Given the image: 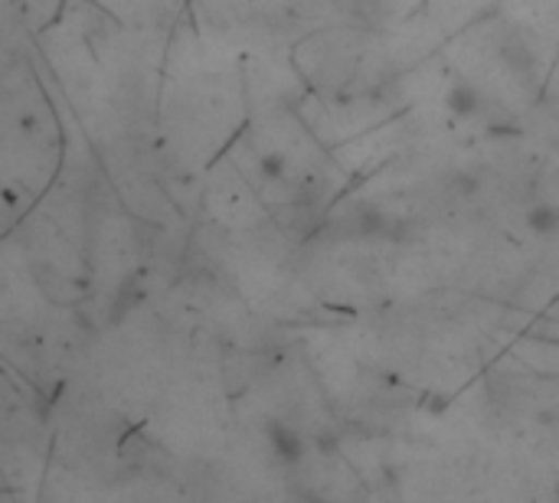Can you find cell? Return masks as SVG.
Wrapping results in <instances>:
<instances>
[{
    "label": "cell",
    "instance_id": "obj_1",
    "mask_svg": "<svg viewBox=\"0 0 559 503\" xmlns=\"http://www.w3.org/2000/svg\"><path fill=\"white\" fill-rule=\"evenodd\" d=\"M337 232L344 239H373V236H383L390 232V216L377 206V203H367V200H357L344 209V216L337 219Z\"/></svg>",
    "mask_w": 559,
    "mask_h": 503
},
{
    "label": "cell",
    "instance_id": "obj_2",
    "mask_svg": "<svg viewBox=\"0 0 559 503\" xmlns=\"http://www.w3.org/2000/svg\"><path fill=\"white\" fill-rule=\"evenodd\" d=\"M265 442H269V452L278 465L285 468H295L301 458H305V439L298 435V429L292 422H282V419H269L265 422Z\"/></svg>",
    "mask_w": 559,
    "mask_h": 503
},
{
    "label": "cell",
    "instance_id": "obj_3",
    "mask_svg": "<svg viewBox=\"0 0 559 503\" xmlns=\"http://www.w3.org/2000/svg\"><path fill=\"white\" fill-rule=\"evenodd\" d=\"M445 108H449L455 118H478V115L485 111V95H481V88L472 85V82H455V85H449V92H445Z\"/></svg>",
    "mask_w": 559,
    "mask_h": 503
},
{
    "label": "cell",
    "instance_id": "obj_4",
    "mask_svg": "<svg viewBox=\"0 0 559 503\" xmlns=\"http://www.w3.org/2000/svg\"><path fill=\"white\" fill-rule=\"evenodd\" d=\"M501 59L521 79L524 75H534V69H537V52H534V46L524 36H514V39L501 43Z\"/></svg>",
    "mask_w": 559,
    "mask_h": 503
},
{
    "label": "cell",
    "instance_id": "obj_5",
    "mask_svg": "<svg viewBox=\"0 0 559 503\" xmlns=\"http://www.w3.org/2000/svg\"><path fill=\"white\" fill-rule=\"evenodd\" d=\"M347 7L367 26H380L390 16V0H347Z\"/></svg>",
    "mask_w": 559,
    "mask_h": 503
},
{
    "label": "cell",
    "instance_id": "obj_6",
    "mask_svg": "<svg viewBox=\"0 0 559 503\" xmlns=\"http://www.w3.org/2000/svg\"><path fill=\"white\" fill-rule=\"evenodd\" d=\"M524 223H527V229H531V232H537V236H550V232H557L559 209L557 206H534V209H527Z\"/></svg>",
    "mask_w": 559,
    "mask_h": 503
},
{
    "label": "cell",
    "instance_id": "obj_7",
    "mask_svg": "<svg viewBox=\"0 0 559 503\" xmlns=\"http://www.w3.org/2000/svg\"><path fill=\"white\" fill-rule=\"evenodd\" d=\"M259 173H262V180H269V183L285 180V177H288V157H285V154H265V157L259 160Z\"/></svg>",
    "mask_w": 559,
    "mask_h": 503
}]
</instances>
